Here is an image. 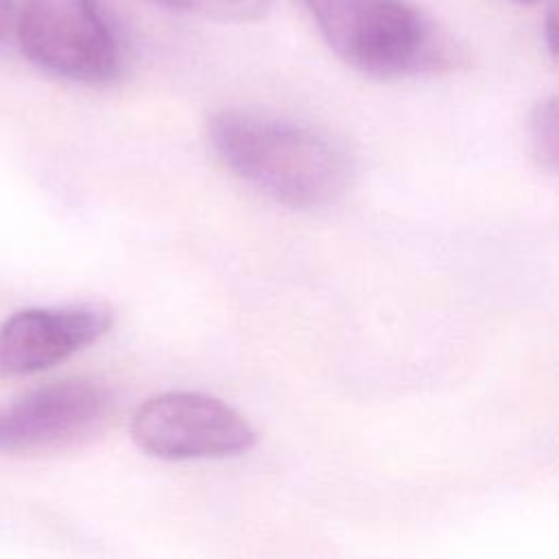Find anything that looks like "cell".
Here are the masks:
<instances>
[{"mask_svg": "<svg viewBox=\"0 0 559 559\" xmlns=\"http://www.w3.org/2000/svg\"><path fill=\"white\" fill-rule=\"evenodd\" d=\"M513 2H520V4H535V2H539V0H513Z\"/></svg>", "mask_w": 559, "mask_h": 559, "instance_id": "30bf717a", "label": "cell"}, {"mask_svg": "<svg viewBox=\"0 0 559 559\" xmlns=\"http://www.w3.org/2000/svg\"><path fill=\"white\" fill-rule=\"evenodd\" d=\"M170 11L190 13L218 22H253L260 20L273 0H151Z\"/></svg>", "mask_w": 559, "mask_h": 559, "instance_id": "52a82bcc", "label": "cell"}, {"mask_svg": "<svg viewBox=\"0 0 559 559\" xmlns=\"http://www.w3.org/2000/svg\"><path fill=\"white\" fill-rule=\"evenodd\" d=\"M131 437L140 450L166 461L223 459L255 443V430L242 413L194 391L148 397L131 419Z\"/></svg>", "mask_w": 559, "mask_h": 559, "instance_id": "277c9868", "label": "cell"}, {"mask_svg": "<svg viewBox=\"0 0 559 559\" xmlns=\"http://www.w3.org/2000/svg\"><path fill=\"white\" fill-rule=\"evenodd\" d=\"M531 144L539 164L550 173H555L559 140H557V100L552 96L539 103L531 116Z\"/></svg>", "mask_w": 559, "mask_h": 559, "instance_id": "ba28073f", "label": "cell"}, {"mask_svg": "<svg viewBox=\"0 0 559 559\" xmlns=\"http://www.w3.org/2000/svg\"><path fill=\"white\" fill-rule=\"evenodd\" d=\"M13 22V0H0V39L9 33Z\"/></svg>", "mask_w": 559, "mask_h": 559, "instance_id": "9c48e42d", "label": "cell"}, {"mask_svg": "<svg viewBox=\"0 0 559 559\" xmlns=\"http://www.w3.org/2000/svg\"><path fill=\"white\" fill-rule=\"evenodd\" d=\"M17 39L24 57L68 81L103 85L120 72V44L96 0H26Z\"/></svg>", "mask_w": 559, "mask_h": 559, "instance_id": "3957f363", "label": "cell"}, {"mask_svg": "<svg viewBox=\"0 0 559 559\" xmlns=\"http://www.w3.org/2000/svg\"><path fill=\"white\" fill-rule=\"evenodd\" d=\"M111 391L94 378H63L0 404V454H46L96 435L111 413Z\"/></svg>", "mask_w": 559, "mask_h": 559, "instance_id": "5b68a950", "label": "cell"}, {"mask_svg": "<svg viewBox=\"0 0 559 559\" xmlns=\"http://www.w3.org/2000/svg\"><path fill=\"white\" fill-rule=\"evenodd\" d=\"M221 162L273 201L310 210L334 203L349 188L347 151L317 129L249 109H223L207 120Z\"/></svg>", "mask_w": 559, "mask_h": 559, "instance_id": "6da1fadb", "label": "cell"}, {"mask_svg": "<svg viewBox=\"0 0 559 559\" xmlns=\"http://www.w3.org/2000/svg\"><path fill=\"white\" fill-rule=\"evenodd\" d=\"M349 68L406 79L452 68L459 48L408 0H293Z\"/></svg>", "mask_w": 559, "mask_h": 559, "instance_id": "7a4b0ae2", "label": "cell"}, {"mask_svg": "<svg viewBox=\"0 0 559 559\" xmlns=\"http://www.w3.org/2000/svg\"><path fill=\"white\" fill-rule=\"evenodd\" d=\"M114 321L107 304L24 308L0 325V378L48 369L100 338Z\"/></svg>", "mask_w": 559, "mask_h": 559, "instance_id": "8992f818", "label": "cell"}]
</instances>
